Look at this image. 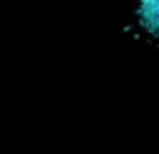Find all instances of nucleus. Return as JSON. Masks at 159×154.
Returning a JSON list of instances; mask_svg holds the SVG:
<instances>
[{"instance_id": "nucleus-1", "label": "nucleus", "mask_w": 159, "mask_h": 154, "mask_svg": "<svg viewBox=\"0 0 159 154\" xmlns=\"http://www.w3.org/2000/svg\"><path fill=\"white\" fill-rule=\"evenodd\" d=\"M137 20L149 37L159 40V0H137Z\"/></svg>"}]
</instances>
